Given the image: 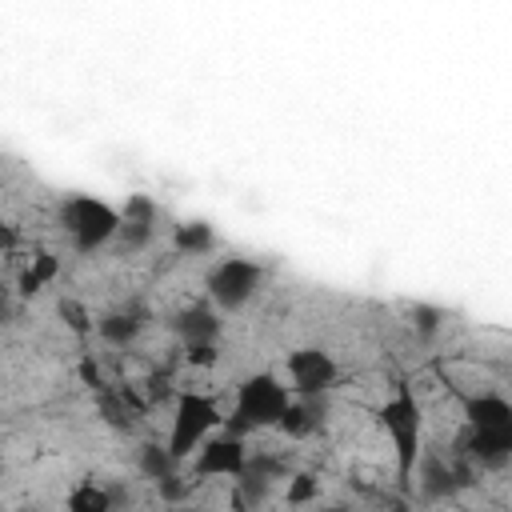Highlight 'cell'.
<instances>
[{
    "label": "cell",
    "instance_id": "603a6c76",
    "mask_svg": "<svg viewBox=\"0 0 512 512\" xmlns=\"http://www.w3.org/2000/svg\"><path fill=\"white\" fill-rule=\"evenodd\" d=\"M316 496V480L308 476V472H300V476H292L288 480V492H284V500L288 504H308Z\"/></svg>",
    "mask_w": 512,
    "mask_h": 512
},
{
    "label": "cell",
    "instance_id": "ac0fdd59",
    "mask_svg": "<svg viewBox=\"0 0 512 512\" xmlns=\"http://www.w3.org/2000/svg\"><path fill=\"white\" fill-rule=\"evenodd\" d=\"M152 236H156V224H136V220H120V228H116V248L120 252H144L148 244H152Z\"/></svg>",
    "mask_w": 512,
    "mask_h": 512
},
{
    "label": "cell",
    "instance_id": "d4e9b609",
    "mask_svg": "<svg viewBox=\"0 0 512 512\" xmlns=\"http://www.w3.org/2000/svg\"><path fill=\"white\" fill-rule=\"evenodd\" d=\"M16 316V296L8 288H0V324H8Z\"/></svg>",
    "mask_w": 512,
    "mask_h": 512
},
{
    "label": "cell",
    "instance_id": "44dd1931",
    "mask_svg": "<svg viewBox=\"0 0 512 512\" xmlns=\"http://www.w3.org/2000/svg\"><path fill=\"white\" fill-rule=\"evenodd\" d=\"M60 316L68 320V328H72L76 336H88V332H92V316H88L76 300H60Z\"/></svg>",
    "mask_w": 512,
    "mask_h": 512
},
{
    "label": "cell",
    "instance_id": "277c9868",
    "mask_svg": "<svg viewBox=\"0 0 512 512\" xmlns=\"http://www.w3.org/2000/svg\"><path fill=\"white\" fill-rule=\"evenodd\" d=\"M264 284V264L248 260V256H224L208 268L204 276V288H208V300L220 308V312H240Z\"/></svg>",
    "mask_w": 512,
    "mask_h": 512
},
{
    "label": "cell",
    "instance_id": "2e32d148",
    "mask_svg": "<svg viewBox=\"0 0 512 512\" xmlns=\"http://www.w3.org/2000/svg\"><path fill=\"white\" fill-rule=\"evenodd\" d=\"M136 468H140L148 480H164V476H172V472L180 468V460L168 452V444L144 440V444L136 448Z\"/></svg>",
    "mask_w": 512,
    "mask_h": 512
},
{
    "label": "cell",
    "instance_id": "30bf717a",
    "mask_svg": "<svg viewBox=\"0 0 512 512\" xmlns=\"http://www.w3.org/2000/svg\"><path fill=\"white\" fill-rule=\"evenodd\" d=\"M324 416H328V392H308V396L292 392L284 412H280V420H276V428L284 436H292V440H304L324 424Z\"/></svg>",
    "mask_w": 512,
    "mask_h": 512
},
{
    "label": "cell",
    "instance_id": "3957f363",
    "mask_svg": "<svg viewBox=\"0 0 512 512\" xmlns=\"http://www.w3.org/2000/svg\"><path fill=\"white\" fill-rule=\"evenodd\" d=\"M56 220H60L64 236L72 240V248L84 252V256L104 248V244H112V236L120 228V212L112 204L96 200V196H68V200H60Z\"/></svg>",
    "mask_w": 512,
    "mask_h": 512
},
{
    "label": "cell",
    "instance_id": "d6986e66",
    "mask_svg": "<svg viewBox=\"0 0 512 512\" xmlns=\"http://www.w3.org/2000/svg\"><path fill=\"white\" fill-rule=\"evenodd\" d=\"M120 220L156 224V220H160V208H156V200H152V196H144V192H132V196L124 200V208H120Z\"/></svg>",
    "mask_w": 512,
    "mask_h": 512
},
{
    "label": "cell",
    "instance_id": "8992f818",
    "mask_svg": "<svg viewBox=\"0 0 512 512\" xmlns=\"http://www.w3.org/2000/svg\"><path fill=\"white\" fill-rule=\"evenodd\" d=\"M456 452L480 472H504L512 464V424H464Z\"/></svg>",
    "mask_w": 512,
    "mask_h": 512
},
{
    "label": "cell",
    "instance_id": "5bb4252c",
    "mask_svg": "<svg viewBox=\"0 0 512 512\" xmlns=\"http://www.w3.org/2000/svg\"><path fill=\"white\" fill-rule=\"evenodd\" d=\"M172 244L180 256H208L216 248V232L208 220H184V224H176Z\"/></svg>",
    "mask_w": 512,
    "mask_h": 512
},
{
    "label": "cell",
    "instance_id": "8fae6325",
    "mask_svg": "<svg viewBox=\"0 0 512 512\" xmlns=\"http://www.w3.org/2000/svg\"><path fill=\"white\" fill-rule=\"evenodd\" d=\"M172 332L180 336V344H204V340H220V308L208 304H184L172 316Z\"/></svg>",
    "mask_w": 512,
    "mask_h": 512
},
{
    "label": "cell",
    "instance_id": "9a60e30c",
    "mask_svg": "<svg viewBox=\"0 0 512 512\" xmlns=\"http://www.w3.org/2000/svg\"><path fill=\"white\" fill-rule=\"evenodd\" d=\"M56 272H60V260H56L52 252H36V256H32V264L20 272V288H16V292L28 300V296L44 292V288L56 280Z\"/></svg>",
    "mask_w": 512,
    "mask_h": 512
},
{
    "label": "cell",
    "instance_id": "7c38bea8",
    "mask_svg": "<svg viewBox=\"0 0 512 512\" xmlns=\"http://www.w3.org/2000/svg\"><path fill=\"white\" fill-rule=\"evenodd\" d=\"M92 332H96L104 344H112V348H128V344H136L140 332H144V312H140V308L104 312L100 320H92Z\"/></svg>",
    "mask_w": 512,
    "mask_h": 512
},
{
    "label": "cell",
    "instance_id": "7a4b0ae2",
    "mask_svg": "<svg viewBox=\"0 0 512 512\" xmlns=\"http://www.w3.org/2000/svg\"><path fill=\"white\" fill-rule=\"evenodd\" d=\"M288 384H280V376L272 372H252L248 380H240L236 388V404L232 416L224 420L228 432H260V428H276L284 404H288Z\"/></svg>",
    "mask_w": 512,
    "mask_h": 512
},
{
    "label": "cell",
    "instance_id": "7402d4cb",
    "mask_svg": "<svg viewBox=\"0 0 512 512\" xmlns=\"http://www.w3.org/2000/svg\"><path fill=\"white\" fill-rule=\"evenodd\" d=\"M216 340H204V344H184V360L192 364V368H212L216 364Z\"/></svg>",
    "mask_w": 512,
    "mask_h": 512
},
{
    "label": "cell",
    "instance_id": "ffe728a7",
    "mask_svg": "<svg viewBox=\"0 0 512 512\" xmlns=\"http://www.w3.org/2000/svg\"><path fill=\"white\" fill-rule=\"evenodd\" d=\"M408 316H412V328H416L420 336H436V332L444 328V312H440L436 304H412Z\"/></svg>",
    "mask_w": 512,
    "mask_h": 512
},
{
    "label": "cell",
    "instance_id": "52a82bcc",
    "mask_svg": "<svg viewBox=\"0 0 512 512\" xmlns=\"http://www.w3.org/2000/svg\"><path fill=\"white\" fill-rule=\"evenodd\" d=\"M288 372V392L308 396V392H332L340 380V364L328 348H296L284 360Z\"/></svg>",
    "mask_w": 512,
    "mask_h": 512
},
{
    "label": "cell",
    "instance_id": "cb8c5ba5",
    "mask_svg": "<svg viewBox=\"0 0 512 512\" xmlns=\"http://www.w3.org/2000/svg\"><path fill=\"white\" fill-rule=\"evenodd\" d=\"M20 244V232H16V224H0V252H12Z\"/></svg>",
    "mask_w": 512,
    "mask_h": 512
},
{
    "label": "cell",
    "instance_id": "ba28073f",
    "mask_svg": "<svg viewBox=\"0 0 512 512\" xmlns=\"http://www.w3.org/2000/svg\"><path fill=\"white\" fill-rule=\"evenodd\" d=\"M192 460V476H224V480H236L244 460H248V448H244V436L240 432H208L200 440V448L188 456Z\"/></svg>",
    "mask_w": 512,
    "mask_h": 512
},
{
    "label": "cell",
    "instance_id": "6da1fadb",
    "mask_svg": "<svg viewBox=\"0 0 512 512\" xmlns=\"http://www.w3.org/2000/svg\"><path fill=\"white\" fill-rule=\"evenodd\" d=\"M376 420H380V428L392 444L396 484L408 488L412 472H416V460H420V448H424V412H420V400H416L408 380H400L396 392L376 408Z\"/></svg>",
    "mask_w": 512,
    "mask_h": 512
},
{
    "label": "cell",
    "instance_id": "e0dca14e",
    "mask_svg": "<svg viewBox=\"0 0 512 512\" xmlns=\"http://www.w3.org/2000/svg\"><path fill=\"white\" fill-rule=\"evenodd\" d=\"M64 504H68L72 512H108V508H112V492L100 488L96 480H84V484H76V488L64 496Z\"/></svg>",
    "mask_w": 512,
    "mask_h": 512
},
{
    "label": "cell",
    "instance_id": "9c48e42d",
    "mask_svg": "<svg viewBox=\"0 0 512 512\" xmlns=\"http://www.w3.org/2000/svg\"><path fill=\"white\" fill-rule=\"evenodd\" d=\"M416 488L424 500H452L456 488H460V476H456V464L452 456L436 452V448H420V460H416V472H412Z\"/></svg>",
    "mask_w": 512,
    "mask_h": 512
},
{
    "label": "cell",
    "instance_id": "4fadbf2b",
    "mask_svg": "<svg viewBox=\"0 0 512 512\" xmlns=\"http://www.w3.org/2000/svg\"><path fill=\"white\" fill-rule=\"evenodd\" d=\"M464 420L468 424H512V404L504 392H468Z\"/></svg>",
    "mask_w": 512,
    "mask_h": 512
},
{
    "label": "cell",
    "instance_id": "5b68a950",
    "mask_svg": "<svg viewBox=\"0 0 512 512\" xmlns=\"http://www.w3.org/2000/svg\"><path fill=\"white\" fill-rule=\"evenodd\" d=\"M224 416H220V408H216V400L212 396H204V392H180L176 396V408H172V432H168V452L184 464L196 448H200V440L208 436V432H216V424H220Z\"/></svg>",
    "mask_w": 512,
    "mask_h": 512
}]
</instances>
